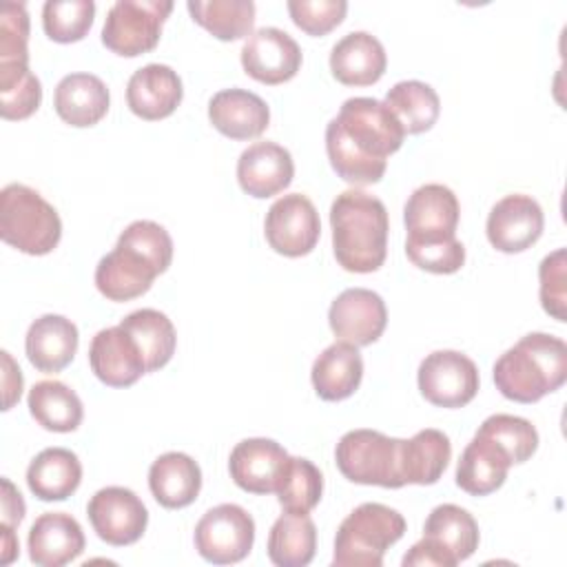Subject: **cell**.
<instances>
[{"label":"cell","mask_w":567,"mask_h":567,"mask_svg":"<svg viewBox=\"0 0 567 567\" xmlns=\"http://www.w3.org/2000/svg\"><path fill=\"white\" fill-rule=\"evenodd\" d=\"M80 483L82 463L66 447H47L27 467V485L40 501H64Z\"/></svg>","instance_id":"f546056e"},{"label":"cell","mask_w":567,"mask_h":567,"mask_svg":"<svg viewBox=\"0 0 567 567\" xmlns=\"http://www.w3.org/2000/svg\"><path fill=\"white\" fill-rule=\"evenodd\" d=\"M540 306L556 321L567 319V250L556 248L538 266Z\"/></svg>","instance_id":"60d3db41"},{"label":"cell","mask_w":567,"mask_h":567,"mask_svg":"<svg viewBox=\"0 0 567 567\" xmlns=\"http://www.w3.org/2000/svg\"><path fill=\"white\" fill-rule=\"evenodd\" d=\"M120 326L140 346L148 372L164 368L173 359L175 346H177V334H175L173 321L164 312H159L155 308H142V310L126 315L120 321Z\"/></svg>","instance_id":"836d02e7"},{"label":"cell","mask_w":567,"mask_h":567,"mask_svg":"<svg viewBox=\"0 0 567 567\" xmlns=\"http://www.w3.org/2000/svg\"><path fill=\"white\" fill-rule=\"evenodd\" d=\"M0 529H2V540H0L2 556H0V563H2V565H9V563L20 554V543H18V536H16L13 527L0 525Z\"/></svg>","instance_id":"7dc6e473"},{"label":"cell","mask_w":567,"mask_h":567,"mask_svg":"<svg viewBox=\"0 0 567 567\" xmlns=\"http://www.w3.org/2000/svg\"><path fill=\"white\" fill-rule=\"evenodd\" d=\"M29 412L49 432H73L84 416L80 396L58 379L38 381L29 390Z\"/></svg>","instance_id":"1f68e13d"},{"label":"cell","mask_w":567,"mask_h":567,"mask_svg":"<svg viewBox=\"0 0 567 567\" xmlns=\"http://www.w3.org/2000/svg\"><path fill=\"white\" fill-rule=\"evenodd\" d=\"M173 261V239L164 226L151 219L128 224L115 248L97 261L95 288L109 301L142 297Z\"/></svg>","instance_id":"7a4b0ae2"},{"label":"cell","mask_w":567,"mask_h":567,"mask_svg":"<svg viewBox=\"0 0 567 567\" xmlns=\"http://www.w3.org/2000/svg\"><path fill=\"white\" fill-rule=\"evenodd\" d=\"M182 80L168 64H146L137 69L126 84L128 109L148 122L173 115L182 102Z\"/></svg>","instance_id":"7402d4cb"},{"label":"cell","mask_w":567,"mask_h":567,"mask_svg":"<svg viewBox=\"0 0 567 567\" xmlns=\"http://www.w3.org/2000/svg\"><path fill=\"white\" fill-rule=\"evenodd\" d=\"M388 66L383 44L368 31L343 35L330 51V71L346 86H370Z\"/></svg>","instance_id":"cb8c5ba5"},{"label":"cell","mask_w":567,"mask_h":567,"mask_svg":"<svg viewBox=\"0 0 567 567\" xmlns=\"http://www.w3.org/2000/svg\"><path fill=\"white\" fill-rule=\"evenodd\" d=\"M29 13L22 2L0 9V64H29Z\"/></svg>","instance_id":"b9f144b4"},{"label":"cell","mask_w":567,"mask_h":567,"mask_svg":"<svg viewBox=\"0 0 567 567\" xmlns=\"http://www.w3.org/2000/svg\"><path fill=\"white\" fill-rule=\"evenodd\" d=\"M84 532L66 512H44L29 529V558L38 567H62L84 551Z\"/></svg>","instance_id":"44dd1931"},{"label":"cell","mask_w":567,"mask_h":567,"mask_svg":"<svg viewBox=\"0 0 567 567\" xmlns=\"http://www.w3.org/2000/svg\"><path fill=\"white\" fill-rule=\"evenodd\" d=\"M403 439L385 436L377 430H350L334 450L339 472L359 485H379L399 489L405 485L401 474Z\"/></svg>","instance_id":"52a82bcc"},{"label":"cell","mask_w":567,"mask_h":567,"mask_svg":"<svg viewBox=\"0 0 567 567\" xmlns=\"http://www.w3.org/2000/svg\"><path fill=\"white\" fill-rule=\"evenodd\" d=\"M42 102L40 80L29 64L0 66V115L4 120H27Z\"/></svg>","instance_id":"74e56055"},{"label":"cell","mask_w":567,"mask_h":567,"mask_svg":"<svg viewBox=\"0 0 567 567\" xmlns=\"http://www.w3.org/2000/svg\"><path fill=\"white\" fill-rule=\"evenodd\" d=\"M461 206L452 188L443 184H423L405 202L403 221L405 244H439L456 239Z\"/></svg>","instance_id":"5bb4252c"},{"label":"cell","mask_w":567,"mask_h":567,"mask_svg":"<svg viewBox=\"0 0 567 567\" xmlns=\"http://www.w3.org/2000/svg\"><path fill=\"white\" fill-rule=\"evenodd\" d=\"M244 71L261 84H284L301 69V49L277 27H261L241 47Z\"/></svg>","instance_id":"2e32d148"},{"label":"cell","mask_w":567,"mask_h":567,"mask_svg":"<svg viewBox=\"0 0 567 567\" xmlns=\"http://www.w3.org/2000/svg\"><path fill=\"white\" fill-rule=\"evenodd\" d=\"M383 104L392 111L403 131L410 135L430 131L441 113V100L436 91L421 80L396 82L385 93Z\"/></svg>","instance_id":"e575fe53"},{"label":"cell","mask_w":567,"mask_h":567,"mask_svg":"<svg viewBox=\"0 0 567 567\" xmlns=\"http://www.w3.org/2000/svg\"><path fill=\"white\" fill-rule=\"evenodd\" d=\"M312 385L323 401H343L352 396L363 379V359L357 346L334 341L312 363Z\"/></svg>","instance_id":"f1b7e54d"},{"label":"cell","mask_w":567,"mask_h":567,"mask_svg":"<svg viewBox=\"0 0 567 567\" xmlns=\"http://www.w3.org/2000/svg\"><path fill=\"white\" fill-rule=\"evenodd\" d=\"M512 465V458L498 443L476 432L458 458L456 485L472 496H487L505 483Z\"/></svg>","instance_id":"484cf974"},{"label":"cell","mask_w":567,"mask_h":567,"mask_svg":"<svg viewBox=\"0 0 567 567\" xmlns=\"http://www.w3.org/2000/svg\"><path fill=\"white\" fill-rule=\"evenodd\" d=\"M275 494L284 512L310 514L321 501L323 476L312 461L301 456H288Z\"/></svg>","instance_id":"8d00e7d4"},{"label":"cell","mask_w":567,"mask_h":567,"mask_svg":"<svg viewBox=\"0 0 567 567\" xmlns=\"http://www.w3.org/2000/svg\"><path fill=\"white\" fill-rule=\"evenodd\" d=\"M208 120L230 140H252L268 128L270 109L252 91L224 89L210 97Z\"/></svg>","instance_id":"603a6c76"},{"label":"cell","mask_w":567,"mask_h":567,"mask_svg":"<svg viewBox=\"0 0 567 567\" xmlns=\"http://www.w3.org/2000/svg\"><path fill=\"white\" fill-rule=\"evenodd\" d=\"M288 456L290 454L272 439H244L230 452V478L244 492L272 494L284 474Z\"/></svg>","instance_id":"d6986e66"},{"label":"cell","mask_w":567,"mask_h":567,"mask_svg":"<svg viewBox=\"0 0 567 567\" xmlns=\"http://www.w3.org/2000/svg\"><path fill=\"white\" fill-rule=\"evenodd\" d=\"M419 390L436 408H463L478 392L476 363L456 350H436L427 354L416 372Z\"/></svg>","instance_id":"8fae6325"},{"label":"cell","mask_w":567,"mask_h":567,"mask_svg":"<svg viewBox=\"0 0 567 567\" xmlns=\"http://www.w3.org/2000/svg\"><path fill=\"white\" fill-rule=\"evenodd\" d=\"M405 518L383 503H361L339 525L334 567H381L383 554L405 534Z\"/></svg>","instance_id":"5b68a950"},{"label":"cell","mask_w":567,"mask_h":567,"mask_svg":"<svg viewBox=\"0 0 567 567\" xmlns=\"http://www.w3.org/2000/svg\"><path fill=\"white\" fill-rule=\"evenodd\" d=\"M317 527L308 514H281L268 534V558L277 567H306L315 558Z\"/></svg>","instance_id":"d6a6232c"},{"label":"cell","mask_w":567,"mask_h":567,"mask_svg":"<svg viewBox=\"0 0 567 567\" xmlns=\"http://www.w3.org/2000/svg\"><path fill=\"white\" fill-rule=\"evenodd\" d=\"M408 259L427 272L452 275L465 264V248L458 239L439 244H405Z\"/></svg>","instance_id":"ee69618b"},{"label":"cell","mask_w":567,"mask_h":567,"mask_svg":"<svg viewBox=\"0 0 567 567\" xmlns=\"http://www.w3.org/2000/svg\"><path fill=\"white\" fill-rule=\"evenodd\" d=\"M111 104L106 84L93 73L64 75L53 93V106L60 120L84 128L97 124Z\"/></svg>","instance_id":"4316f807"},{"label":"cell","mask_w":567,"mask_h":567,"mask_svg":"<svg viewBox=\"0 0 567 567\" xmlns=\"http://www.w3.org/2000/svg\"><path fill=\"white\" fill-rule=\"evenodd\" d=\"M478 538L474 516L454 503H443L430 512L423 525V538L403 556V565L454 567L476 551Z\"/></svg>","instance_id":"ba28073f"},{"label":"cell","mask_w":567,"mask_h":567,"mask_svg":"<svg viewBox=\"0 0 567 567\" xmlns=\"http://www.w3.org/2000/svg\"><path fill=\"white\" fill-rule=\"evenodd\" d=\"M148 487L162 507L182 509L197 498L202 489V470L193 456L184 452H166L153 461L148 470Z\"/></svg>","instance_id":"83f0119b"},{"label":"cell","mask_w":567,"mask_h":567,"mask_svg":"<svg viewBox=\"0 0 567 567\" xmlns=\"http://www.w3.org/2000/svg\"><path fill=\"white\" fill-rule=\"evenodd\" d=\"M545 217L540 204L523 193H512L498 199L485 224L489 244L501 252H523L543 235Z\"/></svg>","instance_id":"9a60e30c"},{"label":"cell","mask_w":567,"mask_h":567,"mask_svg":"<svg viewBox=\"0 0 567 567\" xmlns=\"http://www.w3.org/2000/svg\"><path fill=\"white\" fill-rule=\"evenodd\" d=\"M476 432L498 443L507 452L512 463H525L538 447V432L523 416L492 414L481 423Z\"/></svg>","instance_id":"ab89813d"},{"label":"cell","mask_w":567,"mask_h":567,"mask_svg":"<svg viewBox=\"0 0 567 567\" xmlns=\"http://www.w3.org/2000/svg\"><path fill=\"white\" fill-rule=\"evenodd\" d=\"M332 250L348 272H374L388 252V210L383 202L365 190H343L330 206Z\"/></svg>","instance_id":"3957f363"},{"label":"cell","mask_w":567,"mask_h":567,"mask_svg":"<svg viewBox=\"0 0 567 567\" xmlns=\"http://www.w3.org/2000/svg\"><path fill=\"white\" fill-rule=\"evenodd\" d=\"M255 543L252 516L235 503L210 507L195 525V549L213 565L244 560Z\"/></svg>","instance_id":"30bf717a"},{"label":"cell","mask_w":567,"mask_h":567,"mask_svg":"<svg viewBox=\"0 0 567 567\" xmlns=\"http://www.w3.org/2000/svg\"><path fill=\"white\" fill-rule=\"evenodd\" d=\"M95 16L93 0H49L42 7L44 33L60 44L82 40Z\"/></svg>","instance_id":"f35d334b"},{"label":"cell","mask_w":567,"mask_h":567,"mask_svg":"<svg viewBox=\"0 0 567 567\" xmlns=\"http://www.w3.org/2000/svg\"><path fill=\"white\" fill-rule=\"evenodd\" d=\"M405 131L374 97H350L326 126V151L334 173L354 186L377 184L388 157L401 148Z\"/></svg>","instance_id":"6da1fadb"},{"label":"cell","mask_w":567,"mask_h":567,"mask_svg":"<svg viewBox=\"0 0 567 567\" xmlns=\"http://www.w3.org/2000/svg\"><path fill=\"white\" fill-rule=\"evenodd\" d=\"M78 328L62 315L38 317L24 337V350L31 365L40 372L64 370L78 352Z\"/></svg>","instance_id":"d4e9b609"},{"label":"cell","mask_w":567,"mask_h":567,"mask_svg":"<svg viewBox=\"0 0 567 567\" xmlns=\"http://www.w3.org/2000/svg\"><path fill=\"white\" fill-rule=\"evenodd\" d=\"M0 237L24 255H49L62 237L58 210L33 188L7 184L0 193Z\"/></svg>","instance_id":"8992f818"},{"label":"cell","mask_w":567,"mask_h":567,"mask_svg":"<svg viewBox=\"0 0 567 567\" xmlns=\"http://www.w3.org/2000/svg\"><path fill=\"white\" fill-rule=\"evenodd\" d=\"M567 379V346L547 332H529L494 363L498 392L516 403H536Z\"/></svg>","instance_id":"277c9868"},{"label":"cell","mask_w":567,"mask_h":567,"mask_svg":"<svg viewBox=\"0 0 567 567\" xmlns=\"http://www.w3.org/2000/svg\"><path fill=\"white\" fill-rule=\"evenodd\" d=\"M86 516L93 532L113 547L137 543L148 525V512L142 498L120 485L97 489L86 505Z\"/></svg>","instance_id":"7c38bea8"},{"label":"cell","mask_w":567,"mask_h":567,"mask_svg":"<svg viewBox=\"0 0 567 567\" xmlns=\"http://www.w3.org/2000/svg\"><path fill=\"white\" fill-rule=\"evenodd\" d=\"M264 235L275 252L284 257H303L312 252L319 241V213L306 195L288 193L268 208Z\"/></svg>","instance_id":"4fadbf2b"},{"label":"cell","mask_w":567,"mask_h":567,"mask_svg":"<svg viewBox=\"0 0 567 567\" xmlns=\"http://www.w3.org/2000/svg\"><path fill=\"white\" fill-rule=\"evenodd\" d=\"M452 458V443L445 432L425 427L401 445V474L405 485H434Z\"/></svg>","instance_id":"4dcf8cb0"},{"label":"cell","mask_w":567,"mask_h":567,"mask_svg":"<svg viewBox=\"0 0 567 567\" xmlns=\"http://www.w3.org/2000/svg\"><path fill=\"white\" fill-rule=\"evenodd\" d=\"M328 323L339 341L352 343L357 348L370 346L385 330V301L374 290L348 288L330 303Z\"/></svg>","instance_id":"e0dca14e"},{"label":"cell","mask_w":567,"mask_h":567,"mask_svg":"<svg viewBox=\"0 0 567 567\" xmlns=\"http://www.w3.org/2000/svg\"><path fill=\"white\" fill-rule=\"evenodd\" d=\"M346 0H290L288 13L292 22L308 35H326L346 18Z\"/></svg>","instance_id":"7bdbcfd3"},{"label":"cell","mask_w":567,"mask_h":567,"mask_svg":"<svg viewBox=\"0 0 567 567\" xmlns=\"http://www.w3.org/2000/svg\"><path fill=\"white\" fill-rule=\"evenodd\" d=\"M0 354H2V370H4L2 372V390H4L2 410H11L13 403L20 401V394H22V372L7 350H2Z\"/></svg>","instance_id":"f6af8a7d"},{"label":"cell","mask_w":567,"mask_h":567,"mask_svg":"<svg viewBox=\"0 0 567 567\" xmlns=\"http://www.w3.org/2000/svg\"><path fill=\"white\" fill-rule=\"evenodd\" d=\"M171 11L168 0H117L104 18L102 44L124 58L148 53L157 47Z\"/></svg>","instance_id":"9c48e42d"},{"label":"cell","mask_w":567,"mask_h":567,"mask_svg":"<svg viewBox=\"0 0 567 567\" xmlns=\"http://www.w3.org/2000/svg\"><path fill=\"white\" fill-rule=\"evenodd\" d=\"M93 374L111 388H128L146 374V361L135 339L117 323L100 330L89 346Z\"/></svg>","instance_id":"ac0fdd59"},{"label":"cell","mask_w":567,"mask_h":567,"mask_svg":"<svg viewBox=\"0 0 567 567\" xmlns=\"http://www.w3.org/2000/svg\"><path fill=\"white\" fill-rule=\"evenodd\" d=\"M295 162L288 148L275 142H255L237 159V182L244 193L257 199L279 195L290 186Z\"/></svg>","instance_id":"ffe728a7"},{"label":"cell","mask_w":567,"mask_h":567,"mask_svg":"<svg viewBox=\"0 0 567 567\" xmlns=\"http://www.w3.org/2000/svg\"><path fill=\"white\" fill-rule=\"evenodd\" d=\"M186 9L199 27L224 42L248 35L255 24V2L250 0H188Z\"/></svg>","instance_id":"d590c367"},{"label":"cell","mask_w":567,"mask_h":567,"mask_svg":"<svg viewBox=\"0 0 567 567\" xmlns=\"http://www.w3.org/2000/svg\"><path fill=\"white\" fill-rule=\"evenodd\" d=\"M24 501L22 494L16 489V485L9 478H2V525L18 527L24 518Z\"/></svg>","instance_id":"bcb514c9"}]
</instances>
